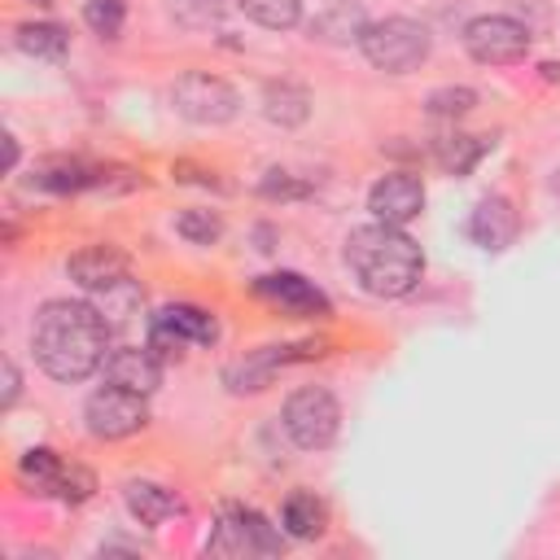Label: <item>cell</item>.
<instances>
[{"instance_id": "22", "label": "cell", "mask_w": 560, "mask_h": 560, "mask_svg": "<svg viewBox=\"0 0 560 560\" xmlns=\"http://www.w3.org/2000/svg\"><path fill=\"white\" fill-rule=\"evenodd\" d=\"M241 9L267 31H289L302 18V0H241Z\"/></svg>"}, {"instance_id": "12", "label": "cell", "mask_w": 560, "mask_h": 560, "mask_svg": "<svg viewBox=\"0 0 560 560\" xmlns=\"http://www.w3.org/2000/svg\"><path fill=\"white\" fill-rule=\"evenodd\" d=\"M368 210L376 223H394V228H407L420 210H424V184L407 171H389L372 184L368 192Z\"/></svg>"}, {"instance_id": "23", "label": "cell", "mask_w": 560, "mask_h": 560, "mask_svg": "<svg viewBox=\"0 0 560 560\" xmlns=\"http://www.w3.org/2000/svg\"><path fill=\"white\" fill-rule=\"evenodd\" d=\"M262 101H267V118L280 122V127H293V122L306 118V92H302V88H289V83L276 88V83H271Z\"/></svg>"}, {"instance_id": "17", "label": "cell", "mask_w": 560, "mask_h": 560, "mask_svg": "<svg viewBox=\"0 0 560 560\" xmlns=\"http://www.w3.org/2000/svg\"><path fill=\"white\" fill-rule=\"evenodd\" d=\"M368 26V13L354 4V0H332L324 13H315L311 22V35L315 39H332V44H346V39H359Z\"/></svg>"}, {"instance_id": "25", "label": "cell", "mask_w": 560, "mask_h": 560, "mask_svg": "<svg viewBox=\"0 0 560 560\" xmlns=\"http://www.w3.org/2000/svg\"><path fill=\"white\" fill-rule=\"evenodd\" d=\"M83 22H88L101 39H114V35L122 31V22H127V9H122V0H88V4H83Z\"/></svg>"}, {"instance_id": "26", "label": "cell", "mask_w": 560, "mask_h": 560, "mask_svg": "<svg viewBox=\"0 0 560 560\" xmlns=\"http://www.w3.org/2000/svg\"><path fill=\"white\" fill-rule=\"evenodd\" d=\"M429 114H442V118H455V114H468L477 105V92L472 88H438L429 92Z\"/></svg>"}, {"instance_id": "27", "label": "cell", "mask_w": 560, "mask_h": 560, "mask_svg": "<svg viewBox=\"0 0 560 560\" xmlns=\"http://www.w3.org/2000/svg\"><path fill=\"white\" fill-rule=\"evenodd\" d=\"M13 398H18V368L4 363V407H13Z\"/></svg>"}, {"instance_id": "14", "label": "cell", "mask_w": 560, "mask_h": 560, "mask_svg": "<svg viewBox=\"0 0 560 560\" xmlns=\"http://www.w3.org/2000/svg\"><path fill=\"white\" fill-rule=\"evenodd\" d=\"M516 228H521V219H516L508 197H481L472 219H468V236L481 249H508L516 241Z\"/></svg>"}, {"instance_id": "21", "label": "cell", "mask_w": 560, "mask_h": 560, "mask_svg": "<svg viewBox=\"0 0 560 560\" xmlns=\"http://www.w3.org/2000/svg\"><path fill=\"white\" fill-rule=\"evenodd\" d=\"M433 153H438V162H442L446 171L464 175V171H472L477 158L486 153V140H481V136H442Z\"/></svg>"}, {"instance_id": "3", "label": "cell", "mask_w": 560, "mask_h": 560, "mask_svg": "<svg viewBox=\"0 0 560 560\" xmlns=\"http://www.w3.org/2000/svg\"><path fill=\"white\" fill-rule=\"evenodd\" d=\"M429 26L416 22V18H381V22H368L363 35H359V48L363 57L385 70V74H407L416 70L424 57H429Z\"/></svg>"}, {"instance_id": "8", "label": "cell", "mask_w": 560, "mask_h": 560, "mask_svg": "<svg viewBox=\"0 0 560 560\" xmlns=\"http://www.w3.org/2000/svg\"><path fill=\"white\" fill-rule=\"evenodd\" d=\"M464 48L481 66H512L529 52V31L508 13H486L464 26Z\"/></svg>"}, {"instance_id": "2", "label": "cell", "mask_w": 560, "mask_h": 560, "mask_svg": "<svg viewBox=\"0 0 560 560\" xmlns=\"http://www.w3.org/2000/svg\"><path fill=\"white\" fill-rule=\"evenodd\" d=\"M346 267L372 298H402L424 276L420 245L394 223H363L346 236Z\"/></svg>"}, {"instance_id": "9", "label": "cell", "mask_w": 560, "mask_h": 560, "mask_svg": "<svg viewBox=\"0 0 560 560\" xmlns=\"http://www.w3.org/2000/svg\"><path fill=\"white\" fill-rule=\"evenodd\" d=\"M171 101H175V109L188 118V122H201V127H219V122H228L232 114H236V92L223 83V79H214V74H201V70H192V74H184L175 88H171Z\"/></svg>"}, {"instance_id": "11", "label": "cell", "mask_w": 560, "mask_h": 560, "mask_svg": "<svg viewBox=\"0 0 560 560\" xmlns=\"http://www.w3.org/2000/svg\"><path fill=\"white\" fill-rule=\"evenodd\" d=\"M254 293L262 302H271L276 311L293 315V319H328L332 315V302L319 284H311L306 276L298 271H271V276H258L254 280Z\"/></svg>"}, {"instance_id": "10", "label": "cell", "mask_w": 560, "mask_h": 560, "mask_svg": "<svg viewBox=\"0 0 560 560\" xmlns=\"http://www.w3.org/2000/svg\"><path fill=\"white\" fill-rule=\"evenodd\" d=\"M210 551H219V556H276L280 551V534L254 508H228L219 516Z\"/></svg>"}, {"instance_id": "13", "label": "cell", "mask_w": 560, "mask_h": 560, "mask_svg": "<svg viewBox=\"0 0 560 560\" xmlns=\"http://www.w3.org/2000/svg\"><path fill=\"white\" fill-rule=\"evenodd\" d=\"M105 381L109 385H122V389H136V394H153L158 381H162V359L144 346H114L105 354Z\"/></svg>"}, {"instance_id": "4", "label": "cell", "mask_w": 560, "mask_h": 560, "mask_svg": "<svg viewBox=\"0 0 560 560\" xmlns=\"http://www.w3.org/2000/svg\"><path fill=\"white\" fill-rule=\"evenodd\" d=\"M280 420H284V433L302 451H324V446H332V438L341 429V407L324 385H302L289 394Z\"/></svg>"}, {"instance_id": "20", "label": "cell", "mask_w": 560, "mask_h": 560, "mask_svg": "<svg viewBox=\"0 0 560 560\" xmlns=\"http://www.w3.org/2000/svg\"><path fill=\"white\" fill-rule=\"evenodd\" d=\"M35 184H39V188H52V192H79V188H88V184H101V171L88 166V162H70V158H61V162L39 166Z\"/></svg>"}, {"instance_id": "19", "label": "cell", "mask_w": 560, "mask_h": 560, "mask_svg": "<svg viewBox=\"0 0 560 560\" xmlns=\"http://www.w3.org/2000/svg\"><path fill=\"white\" fill-rule=\"evenodd\" d=\"M18 48L31 57H61L70 48V31L61 22H22L18 26Z\"/></svg>"}, {"instance_id": "18", "label": "cell", "mask_w": 560, "mask_h": 560, "mask_svg": "<svg viewBox=\"0 0 560 560\" xmlns=\"http://www.w3.org/2000/svg\"><path fill=\"white\" fill-rule=\"evenodd\" d=\"M324 521H328V512H324V503L311 490H293L284 499V508H280V525L293 538H319L324 534Z\"/></svg>"}, {"instance_id": "6", "label": "cell", "mask_w": 560, "mask_h": 560, "mask_svg": "<svg viewBox=\"0 0 560 560\" xmlns=\"http://www.w3.org/2000/svg\"><path fill=\"white\" fill-rule=\"evenodd\" d=\"M219 337V319L192 302H175V306H162L153 319H149V350L158 359H179L188 346H210Z\"/></svg>"}, {"instance_id": "15", "label": "cell", "mask_w": 560, "mask_h": 560, "mask_svg": "<svg viewBox=\"0 0 560 560\" xmlns=\"http://www.w3.org/2000/svg\"><path fill=\"white\" fill-rule=\"evenodd\" d=\"M66 271L74 276V284H83L92 293H105V289H114V284L127 280V258L114 254V249H105V245H92V249L74 254Z\"/></svg>"}, {"instance_id": "1", "label": "cell", "mask_w": 560, "mask_h": 560, "mask_svg": "<svg viewBox=\"0 0 560 560\" xmlns=\"http://www.w3.org/2000/svg\"><path fill=\"white\" fill-rule=\"evenodd\" d=\"M31 350L52 381H83L109 354V319L92 302H44L31 324Z\"/></svg>"}, {"instance_id": "5", "label": "cell", "mask_w": 560, "mask_h": 560, "mask_svg": "<svg viewBox=\"0 0 560 560\" xmlns=\"http://www.w3.org/2000/svg\"><path fill=\"white\" fill-rule=\"evenodd\" d=\"M18 481L26 486V494H57L61 503H83L96 481L88 468L79 464H66L57 451L48 446H31L22 459H18Z\"/></svg>"}, {"instance_id": "28", "label": "cell", "mask_w": 560, "mask_h": 560, "mask_svg": "<svg viewBox=\"0 0 560 560\" xmlns=\"http://www.w3.org/2000/svg\"><path fill=\"white\" fill-rule=\"evenodd\" d=\"M13 162H18V140H13V136H4V166L13 171Z\"/></svg>"}, {"instance_id": "16", "label": "cell", "mask_w": 560, "mask_h": 560, "mask_svg": "<svg viewBox=\"0 0 560 560\" xmlns=\"http://www.w3.org/2000/svg\"><path fill=\"white\" fill-rule=\"evenodd\" d=\"M122 499H127V512L140 525H162V521H171V516L184 512V499L171 486H162V481H127Z\"/></svg>"}, {"instance_id": "7", "label": "cell", "mask_w": 560, "mask_h": 560, "mask_svg": "<svg viewBox=\"0 0 560 560\" xmlns=\"http://www.w3.org/2000/svg\"><path fill=\"white\" fill-rule=\"evenodd\" d=\"M144 398H149V394H136V389H122V385H101V389L88 394V402H83L88 433H92V438H105V442L131 438V433L144 429V420H149Z\"/></svg>"}, {"instance_id": "24", "label": "cell", "mask_w": 560, "mask_h": 560, "mask_svg": "<svg viewBox=\"0 0 560 560\" xmlns=\"http://www.w3.org/2000/svg\"><path fill=\"white\" fill-rule=\"evenodd\" d=\"M175 232H179L188 245H214V241L223 236V223H219V214H210V210H184V214L175 219Z\"/></svg>"}]
</instances>
